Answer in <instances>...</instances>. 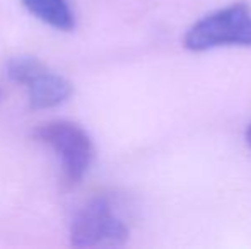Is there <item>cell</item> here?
Segmentation results:
<instances>
[{"instance_id": "6da1fadb", "label": "cell", "mask_w": 251, "mask_h": 249, "mask_svg": "<svg viewBox=\"0 0 251 249\" xmlns=\"http://www.w3.org/2000/svg\"><path fill=\"white\" fill-rule=\"evenodd\" d=\"M33 135L58 157L67 184L75 186L82 183L94 160L93 138L82 126L74 121L55 120L36 126Z\"/></svg>"}, {"instance_id": "7a4b0ae2", "label": "cell", "mask_w": 251, "mask_h": 249, "mask_svg": "<svg viewBox=\"0 0 251 249\" xmlns=\"http://www.w3.org/2000/svg\"><path fill=\"white\" fill-rule=\"evenodd\" d=\"M183 43L192 51L251 46V7L238 2L201 17L186 31Z\"/></svg>"}, {"instance_id": "3957f363", "label": "cell", "mask_w": 251, "mask_h": 249, "mask_svg": "<svg viewBox=\"0 0 251 249\" xmlns=\"http://www.w3.org/2000/svg\"><path fill=\"white\" fill-rule=\"evenodd\" d=\"M128 236V226L108 196L91 198L70 222V243L75 248H118Z\"/></svg>"}, {"instance_id": "277c9868", "label": "cell", "mask_w": 251, "mask_h": 249, "mask_svg": "<svg viewBox=\"0 0 251 249\" xmlns=\"http://www.w3.org/2000/svg\"><path fill=\"white\" fill-rule=\"evenodd\" d=\"M5 72L12 82L26 87L31 110H51L62 106L74 94L72 82L36 57H12L7 62Z\"/></svg>"}, {"instance_id": "5b68a950", "label": "cell", "mask_w": 251, "mask_h": 249, "mask_svg": "<svg viewBox=\"0 0 251 249\" xmlns=\"http://www.w3.org/2000/svg\"><path fill=\"white\" fill-rule=\"evenodd\" d=\"M36 19L58 31L75 27V14L69 0H21Z\"/></svg>"}, {"instance_id": "8992f818", "label": "cell", "mask_w": 251, "mask_h": 249, "mask_svg": "<svg viewBox=\"0 0 251 249\" xmlns=\"http://www.w3.org/2000/svg\"><path fill=\"white\" fill-rule=\"evenodd\" d=\"M246 142H248V145L251 147V125L248 126V130H246Z\"/></svg>"}]
</instances>
